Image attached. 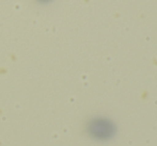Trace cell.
Returning a JSON list of instances; mask_svg holds the SVG:
<instances>
[{
  "mask_svg": "<svg viewBox=\"0 0 157 146\" xmlns=\"http://www.w3.org/2000/svg\"><path fill=\"white\" fill-rule=\"evenodd\" d=\"M90 132L98 139H108L114 133V126L106 119H96L90 125Z\"/></svg>",
  "mask_w": 157,
  "mask_h": 146,
  "instance_id": "obj_1",
  "label": "cell"
}]
</instances>
